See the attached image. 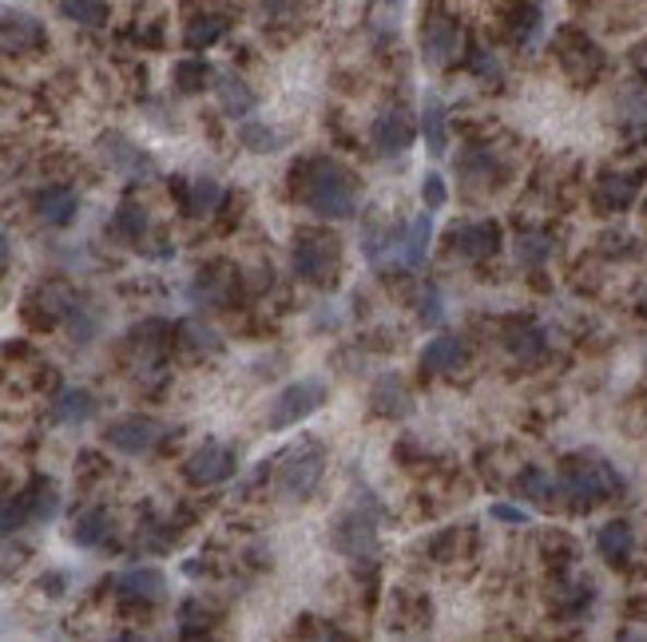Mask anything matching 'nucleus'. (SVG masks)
I'll list each match as a JSON object with an SVG mask.
<instances>
[{
	"mask_svg": "<svg viewBox=\"0 0 647 642\" xmlns=\"http://www.w3.org/2000/svg\"><path fill=\"white\" fill-rule=\"evenodd\" d=\"M469 64H472V72H477V76H489V80L501 76V64H496V60H493L489 52H484V48H472Z\"/></svg>",
	"mask_w": 647,
	"mask_h": 642,
	"instance_id": "nucleus-38",
	"label": "nucleus"
},
{
	"mask_svg": "<svg viewBox=\"0 0 647 642\" xmlns=\"http://www.w3.org/2000/svg\"><path fill=\"white\" fill-rule=\"evenodd\" d=\"M513 349L520 353V358L537 361L540 353H544V334H540V329H520V334L513 338Z\"/></svg>",
	"mask_w": 647,
	"mask_h": 642,
	"instance_id": "nucleus-36",
	"label": "nucleus"
},
{
	"mask_svg": "<svg viewBox=\"0 0 647 642\" xmlns=\"http://www.w3.org/2000/svg\"><path fill=\"white\" fill-rule=\"evenodd\" d=\"M421 203H426V210H441L445 203H450V186H445V179H441L438 171L426 174V183H421Z\"/></svg>",
	"mask_w": 647,
	"mask_h": 642,
	"instance_id": "nucleus-35",
	"label": "nucleus"
},
{
	"mask_svg": "<svg viewBox=\"0 0 647 642\" xmlns=\"http://www.w3.org/2000/svg\"><path fill=\"white\" fill-rule=\"evenodd\" d=\"M453 251L465 254V258H489V254H496V246H501V227L496 222H462V227H453Z\"/></svg>",
	"mask_w": 647,
	"mask_h": 642,
	"instance_id": "nucleus-14",
	"label": "nucleus"
},
{
	"mask_svg": "<svg viewBox=\"0 0 647 642\" xmlns=\"http://www.w3.org/2000/svg\"><path fill=\"white\" fill-rule=\"evenodd\" d=\"M239 140H242V147H247V152H254V155H271V152H278V147H286L283 131L266 128V123H259V120H242Z\"/></svg>",
	"mask_w": 647,
	"mask_h": 642,
	"instance_id": "nucleus-28",
	"label": "nucleus"
},
{
	"mask_svg": "<svg viewBox=\"0 0 647 642\" xmlns=\"http://www.w3.org/2000/svg\"><path fill=\"white\" fill-rule=\"evenodd\" d=\"M632 544H636V535H632V523L627 520L603 523L600 532H596V552H600L608 564H624V559L632 556Z\"/></svg>",
	"mask_w": 647,
	"mask_h": 642,
	"instance_id": "nucleus-24",
	"label": "nucleus"
},
{
	"mask_svg": "<svg viewBox=\"0 0 647 642\" xmlns=\"http://www.w3.org/2000/svg\"><path fill=\"white\" fill-rule=\"evenodd\" d=\"M358 500L334 520V547L350 559H370L378 552V523H382V504L373 500V492L354 488Z\"/></svg>",
	"mask_w": 647,
	"mask_h": 642,
	"instance_id": "nucleus-2",
	"label": "nucleus"
},
{
	"mask_svg": "<svg viewBox=\"0 0 647 642\" xmlns=\"http://www.w3.org/2000/svg\"><path fill=\"white\" fill-rule=\"evenodd\" d=\"M116 595L120 599L159 603L167 599V576L159 567H128V571L116 576Z\"/></svg>",
	"mask_w": 647,
	"mask_h": 642,
	"instance_id": "nucleus-13",
	"label": "nucleus"
},
{
	"mask_svg": "<svg viewBox=\"0 0 647 642\" xmlns=\"http://www.w3.org/2000/svg\"><path fill=\"white\" fill-rule=\"evenodd\" d=\"M9 254H12V242H9V234H4V230H0V270H4V266H9Z\"/></svg>",
	"mask_w": 647,
	"mask_h": 642,
	"instance_id": "nucleus-40",
	"label": "nucleus"
},
{
	"mask_svg": "<svg viewBox=\"0 0 647 642\" xmlns=\"http://www.w3.org/2000/svg\"><path fill=\"white\" fill-rule=\"evenodd\" d=\"M40 44H45V24L36 16H28V12H0V52H36Z\"/></svg>",
	"mask_w": 647,
	"mask_h": 642,
	"instance_id": "nucleus-12",
	"label": "nucleus"
},
{
	"mask_svg": "<svg viewBox=\"0 0 647 642\" xmlns=\"http://www.w3.org/2000/svg\"><path fill=\"white\" fill-rule=\"evenodd\" d=\"M76 210H80V198H76V191H68V186H45V191L36 195V218H40L45 227H68V222H76Z\"/></svg>",
	"mask_w": 647,
	"mask_h": 642,
	"instance_id": "nucleus-18",
	"label": "nucleus"
},
{
	"mask_svg": "<svg viewBox=\"0 0 647 642\" xmlns=\"http://www.w3.org/2000/svg\"><path fill=\"white\" fill-rule=\"evenodd\" d=\"M215 96H219V108L231 120H247L259 108V96L251 92V84L242 76H235V72H215Z\"/></svg>",
	"mask_w": 647,
	"mask_h": 642,
	"instance_id": "nucleus-16",
	"label": "nucleus"
},
{
	"mask_svg": "<svg viewBox=\"0 0 647 642\" xmlns=\"http://www.w3.org/2000/svg\"><path fill=\"white\" fill-rule=\"evenodd\" d=\"M24 523H33L28 520V508H24V496H4L0 500V535L21 532Z\"/></svg>",
	"mask_w": 647,
	"mask_h": 642,
	"instance_id": "nucleus-34",
	"label": "nucleus"
},
{
	"mask_svg": "<svg viewBox=\"0 0 647 642\" xmlns=\"http://www.w3.org/2000/svg\"><path fill=\"white\" fill-rule=\"evenodd\" d=\"M99 159L111 167L116 174H123V179H152L155 174V159L143 147H135L128 135H120V131H104L99 135Z\"/></svg>",
	"mask_w": 647,
	"mask_h": 642,
	"instance_id": "nucleus-9",
	"label": "nucleus"
},
{
	"mask_svg": "<svg viewBox=\"0 0 647 642\" xmlns=\"http://www.w3.org/2000/svg\"><path fill=\"white\" fill-rule=\"evenodd\" d=\"M639 186H644V174L639 171H608V174H600L596 198H600L603 210H627L636 203Z\"/></svg>",
	"mask_w": 647,
	"mask_h": 642,
	"instance_id": "nucleus-15",
	"label": "nucleus"
},
{
	"mask_svg": "<svg viewBox=\"0 0 647 642\" xmlns=\"http://www.w3.org/2000/svg\"><path fill=\"white\" fill-rule=\"evenodd\" d=\"M457 44H462L457 21L445 16V12H429L426 24H421V56H426V64L445 68L457 56Z\"/></svg>",
	"mask_w": 647,
	"mask_h": 642,
	"instance_id": "nucleus-10",
	"label": "nucleus"
},
{
	"mask_svg": "<svg viewBox=\"0 0 647 642\" xmlns=\"http://www.w3.org/2000/svg\"><path fill=\"white\" fill-rule=\"evenodd\" d=\"M99 409V401L88 389H60V397L52 401V421L56 425H84L92 421Z\"/></svg>",
	"mask_w": 647,
	"mask_h": 642,
	"instance_id": "nucleus-20",
	"label": "nucleus"
},
{
	"mask_svg": "<svg viewBox=\"0 0 647 642\" xmlns=\"http://www.w3.org/2000/svg\"><path fill=\"white\" fill-rule=\"evenodd\" d=\"M290 266L302 282L334 286L342 266V242L326 230H307V234H298L295 251H290Z\"/></svg>",
	"mask_w": 647,
	"mask_h": 642,
	"instance_id": "nucleus-5",
	"label": "nucleus"
},
{
	"mask_svg": "<svg viewBox=\"0 0 647 642\" xmlns=\"http://www.w3.org/2000/svg\"><path fill=\"white\" fill-rule=\"evenodd\" d=\"M330 401V389L322 377H302V381H290L275 401H271V413H266V428L271 433H283V428L302 425L307 416H314L322 404Z\"/></svg>",
	"mask_w": 647,
	"mask_h": 642,
	"instance_id": "nucleus-6",
	"label": "nucleus"
},
{
	"mask_svg": "<svg viewBox=\"0 0 647 642\" xmlns=\"http://www.w3.org/2000/svg\"><path fill=\"white\" fill-rule=\"evenodd\" d=\"M421 135H426L429 155H445L450 152V123H445V104L433 92L421 104Z\"/></svg>",
	"mask_w": 647,
	"mask_h": 642,
	"instance_id": "nucleus-22",
	"label": "nucleus"
},
{
	"mask_svg": "<svg viewBox=\"0 0 647 642\" xmlns=\"http://www.w3.org/2000/svg\"><path fill=\"white\" fill-rule=\"evenodd\" d=\"M176 195H183L187 215H211V210L223 203V183L219 179H211V174H199V179L176 183Z\"/></svg>",
	"mask_w": 647,
	"mask_h": 642,
	"instance_id": "nucleus-19",
	"label": "nucleus"
},
{
	"mask_svg": "<svg viewBox=\"0 0 647 642\" xmlns=\"http://www.w3.org/2000/svg\"><path fill=\"white\" fill-rule=\"evenodd\" d=\"M64 21L84 24V28H104L108 24V0H60Z\"/></svg>",
	"mask_w": 647,
	"mask_h": 642,
	"instance_id": "nucleus-29",
	"label": "nucleus"
},
{
	"mask_svg": "<svg viewBox=\"0 0 647 642\" xmlns=\"http://www.w3.org/2000/svg\"><path fill=\"white\" fill-rule=\"evenodd\" d=\"M462 361H465V341L453 338V334H441V338H433L421 349V365L429 373H453Z\"/></svg>",
	"mask_w": 647,
	"mask_h": 642,
	"instance_id": "nucleus-23",
	"label": "nucleus"
},
{
	"mask_svg": "<svg viewBox=\"0 0 647 642\" xmlns=\"http://www.w3.org/2000/svg\"><path fill=\"white\" fill-rule=\"evenodd\" d=\"M111 230L128 242H140L143 234H147V210H143L140 203H123V207L116 210V218H111Z\"/></svg>",
	"mask_w": 647,
	"mask_h": 642,
	"instance_id": "nucleus-31",
	"label": "nucleus"
},
{
	"mask_svg": "<svg viewBox=\"0 0 647 642\" xmlns=\"http://www.w3.org/2000/svg\"><path fill=\"white\" fill-rule=\"evenodd\" d=\"M382 4H385V9H397V4H402V0H382Z\"/></svg>",
	"mask_w": 647,
	"mask_h": 642,
	"instance_id": "nucleus-41",
	"label": "nucleus"
},
{
	"mask_svg": "<svg viewBox=\"0 0 647 642\" xmlns=\"http://www.w3.org/2000/svg\"><path fill=\"white\" fill-rule=\"evenodd\" d=\"M322 472H326V448L319 440H302L290 452L278 457L275 469V488L283 492L286 500H307L310 492L319 488Z\"/></svg>",
	"mask_w": 647,
	"mask_h": 642,
	"instance_id": "nucleus-4",
	"label": "nucleus"
},
{
	"mask_svg": "<svg viewBox=\"0 0 647 642\" xmlns=\"http://www.w3.org/2000/svg\"><path fill=\"white\" fill-rule=\"evenodd\" d=\"M235 469H239V457H235L231 445H219V440H207V445H199L191 457H187L183 472L187 480L195 484V488H211V484H223V480H231Z\"/></svg>",
	"mask_w": 647,
	"mask_h": 642,
	"instance_id": "nucleus-8",
	"label": "nucleus"
},
{
	"mask_svg": "<svg viewBox=\"0 0 647 642\" xmlns=\"http://www.w3.org/2000/svg\"><path fill=\"white\" fill-rule=\"evenodd\" d=\"M624 488V480L615 476V469L608 460L592 457H568L560 469V496H568L576 508H592V504L608 500Z\"/></svg>",
	"mask_w": 647,
	"mask_h": 642,
	"instance_id": "nucleus-3",
	"label": "nucleus"
},
{
	"mask_svg": "<svg viewBox=\"0 0 647 642\" xmlns=\"http://www.w3.org/2000/svg\"><path fill=\"white\" fill-rule=\"evenodd\" d=\"M493 520H501V523H528V512H520V508H513V504H493Z\"/></svg>",
	"mask_w": 647,
	"mask_h": 642,
	"instance_id": "nucleus-39",
	"label": "nucleus"
},
{
	"mask_svg": "<svg viewBox=\"0 0 647 642\" xmlns=\"http://www.w3.org/2000/svg\"><path fill=\"white\" fill-rule=\"evenodd\" d=\"M370 404L378 416H394V421H402V416L414 413V401H409V389L402 377H394V373H385V377H378L373 381V392H370Z\"/></svg>",
	"mask_w": 647,
	"mask_h": 642,
	"instance_id": "nucleus-17",
	"label": "nucleus"
},
{
	"mask_svg": "<svg viewBox=\"0 0 647 642\" xmlns=\"http://www.w3.org/2000/svg\"><path fill=\"white\" fill-rule=\"evenodd\" d=\"M302 191L298 198L319 218H354L358 215V179L334 159H310L302 163Z\"/></svg>",
	"mask_w": 647,
	"mask_h": 642,
	"instance_id": "nucleus-1",
	"label": "nucleus"
},
{
	"mask_svg": "<svg viewBox=\"0 0 647 642\" xmlns=\"http://www.w3.org/2000/svg\"><path fill=\"white\" fill-rule=\"evenodd\" d=\"M441 317H445L441 294L438 290H426V298H421V326H441Z\"/></svg>",
	"mask_w": 647,
	"mask_h": 642,
	"instance_id": "nucleus-37",
	"label": "nucleus"
},
{
	"mask_svg": "<svg viewBox=\"0 0 647 642\" xmlns=\"http://www.w3.org/2000/svg\"><path fill=\"white\" fill-rule=\"evenodd\" d=\"M516 492L528 496L532 504H540V508H549L552 496H556V484H552V480L544 476L540 469H525L520 476H516Z\"/></svg>",
	"mask_w": 647,
	"mask_h": 642,
	"instance_id": "nucleus-32",
	"label": "nucleus"
},
{
	"mask_svg": "<svg viewBox=\"0 0 647 642\" xmlns=\"http://www.w3.org/2000/svg\"><path fill=\"white\" fill-rule=\"evenodd\" d=\"M429 234H433V215L414 218L409 234H402V251H397V258L406 262V266H421V262H426V251H429Z\"/></svg>",
	"mask_w": 647,
	"mask_h": 642,
	"instance_id": "nucleus-27",
	"label": "nucleus"
},
{
	"mask_svg": "<svg viewBox=\"0 0 647 642\" xmlns=\"http://www.w3.org/2000/svg\"><path fill=\"white\" fill-rule=\"evenodd\" d=\"M21 496H24V508H28V520L33 523H48V520H56V512H60V488H56V480H48V476H36Z\"/></svg>",
	"mask_w": 647,
	"mask_h": 642,
	"instance_id": "nucleus-21",
	"label": "nucleus"
},
{
	"mask_svg": "<svg viewBox=\"0 0 647 642\" xmlns=\"http://www.w3.org/2000/svg\"><path fill=\"white\" fill-rule=\"evenodd\" d=\"M227 28H231V21H227V16H215V12H207V16H195V21L187 24L183 44L191 48V52H203V48H211V44H219L223 36H227Z\"/></svg>",
	"mask_w": 647,
	"mask_h": 642,
	"instance_id": "nucleus-25",
	"label": "nucleus"
},
{
	"mask_svg": "<svg viewBox=\"0 0 647 642\" xmlns=\"http://www.w3.org/2000/svg\"><path fill=\"white\" fill-rule=\"evenodd\" d=\"M164 440V425L155 421V416H116L108 428H104V445L123 452V457H143V452H152L155 445Z\"/></svg>",
	"mask_w": 647,
	"mask_h": 642,
	"instance_id": "nucleus-7",
	"label": "nucleus"
},
{
	"mask_svg": "<svg viewBox=\"0 0 647 642\" xmlns=\"http://www.w3.org/2000/svg\"><path fill=\"white\" fill-rule=\"evenodd\" d=\"M644 298H647V294H644Z\"/></svg>",
	"mask_w": 647,
	"mask_h": 642,
	"instance_id": "nucleus-42",
	"label": "nucleus"
},
{
	"mask_svg": "<svg viewBox=\"0 0 647 642\" xmlns=\"http://www.w3.org/2000/svg\"><path fill=\"white\" fill-rule=\"evenodd\" d=\"M552 254V242L549 234H537V230H525L520 239H516V258L520 266H540V262Z\"/></svg>",
	"mask_w": 647,
	"mask_h": 642,
	"instance_id": "nucleus-33",
	"label": "nucleus"
},
{
	"mask_svg": "<svg viewBox=\"0 0 647 642\" xmlns=\"http://www.w3.org/2000/svg\"><path fill=\"white\" fill-rule=\"evenodd\" d=\"M111 532V520L104 508H88L84 516H76V523H72V544L76 547H99L104 540H108Z\"/></svg>",
	"mask_w": 647,
	"mask_h": 642,
	"instance_id": "nucleus-26",
	"label": "nucleus"
},
{
	"mask_svg": "<svg viewBox=\"0 0 647 642\" xmlns=\"http://www.w3.org/2000/svg\"><path fill=\"white\" fill-rule=\"evenodd\" d=\"M211 80H215V72H211L207 60H179V64H176V87L183 92V96H195V92H203Z\"/></svg>",
	"mask_w": 647,
	"mask_h": 642,
	"instance_id": "nucleus-30",
	"label": "nucleus"
},
{
	"mask_svg": "<svg viewBox=\"0 0 647 642\" xmlns=\"http://www.w3.org/2000/svg\"><path fill=\"white\" fill-rule=\"evenodd\" d=\"M414 123H409L406 111H382L378 120L370 123V143H373V155H382V159H394V155H406L414 147Z\"/></svg>",
	"mask_w": 647,
	"mask_h": 642,
	"instance_id": "nucleus-11",
	"label": "nucleus"
}]
</instances>
